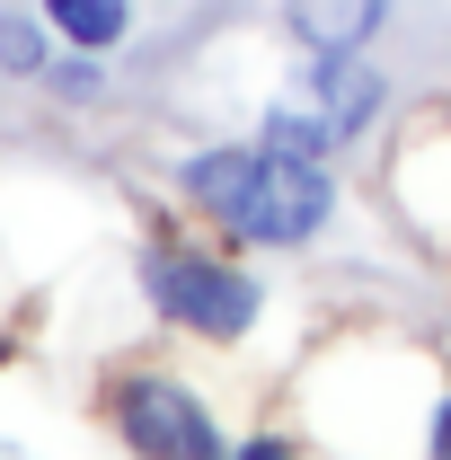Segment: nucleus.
I'll return each mask as SVG.
<instances>
[{"label": "nucleus", "instance_id": "1", "mask_svg": "<svg viewBox=\"0 0 451 460\" xmlns=\"http://www.w3.org/2000/svg\"><path fill=\"white\" fill-rule=\"evenodd\" d=\"M177 195L222 222L239 248H310L319 230L337 222V177L328 160H292L266 142H213L177 169Z\"/></svg>", "mask_w": 451, "mask_h": 460}, {"label": "nucleus", "instance_id": "2", "mask_svg": "<svg viewBox=\"0 0 451 460\" xmlns=\"http://www.w3.org/2000/svg\"><path fill=\"white\" fill-rule=\"evenodd\" d=\"M142 292H151V310L169 328H186L204 345H239L257 328V310H266V284L248 266H230V257H204V248H151Z\"/></svg>", "mask_w": 451, "mask_h": 460}, {"label": "nucleus", "instance_id": "3", "mask_svg": "<svg viewBox=\"0 0 451 460\" xmlns=\"http://www.w3.org/2000/svg\"><path fill=\"white\" fill-rule=\"evenodd\" d=\"M107 416L133 452H160V460H213L222 452V425H213V399L186 390L169 372H124L107 390Z\"/></svg>", "mask_w": 451, "mask_h": 460}, {"label": "nucleus", "instance_id": "4", "mask_svg": "<svg viewBox=\"0 0 451 460\" xmlns=\"http://www.w3.org/2000/svg\"><path fill=\"white\" fill-rule=\"evenodd\" d=\"M301 89H310L319 115L337 124V142H354V133L381 115V98H390V89H381V71H372V62H354V54H310V62H301Z\"/></svg>", "mask_w": 451, "mask_h": 460}, {"label": "nucleus", "instance_id": "5", "mask_svg": "<svg viewBox=\"0 0 451 460\" xmlns=\"http://www.w3.org/2000/svg\"><path fill=\"white\" fill-rule=\"evenodd\" d=\"M390 0H283V27L310 45V54H363L381 36Z\"/></svg>", "mask_w": 451, "mask_h": 460}, {"label": "nucleus", "instance_id": "6", "mask_svg": "<svg viewBox=\"0 0 451 460\" xmlns=\"http://www.w3.org/2000/svg\"><path fill=\"white\" fill-rule=\"evenodd\" d=\"M45 9V27H54L62 45H80V54H107L133 36V0H36Z\"/></svg>", "mask_w": 451, "mask_h": 460}, {"label": "nucleus", "instance_id": "7", "mask_svg": "<svg viewBox=\"0 0 451 460\" xmlns=\"http://www.w3.org/2000/svg\"><path fill=\"white\" fill-rule=\"evenodd\" d=\"M257 142H266V151H292V160H328V151H345L337 124L310 115V107H266V115H257Z\"/></svg>", "mask_w": 451, "mask_h": 460}, {"label": "nucleus", "instance_id": "8", "mask_svg": "<svg viewBox=\"0 0 451 460\" xmlns=\"http://www.w3.org/2000/svg\"><path fill=\"white\" fill-rule=\"evenodd\" d=\"M45 62H54L45 27L18 18V9H0V71H9V80H45Z\"/></svg>", "mask_w": 451, "mask_h": 460}, {"label": "nucleus", "instance_id": "9", "mask_svg": "<svg viewBox=\"0 0 451 460\" xmlns=\"http://www.w3.org/2000/svg\"><path fill=\"white\" fill-rule=\"evenodd\" d=\"M45 80H54L62 98H98V89H107V80H98V62L80 54V62H45Z\"/></svg>", "mask_w": 451, "mask_h": 460}, {"label": "nucleus", "instance_id": "10", "mask_svg": "<svg viewBox=\"0 0 451 460\" xmlns=\"http://www.w3.org/2000/svg\"><path fill=\"white\" fill-rule=\"evenodd\" d=\"M425 443H434V452L451 460V390H443V399H434V425H425Z\"/></svg>", "mask_w": 451, "mask_h": 460}]
</instances>
